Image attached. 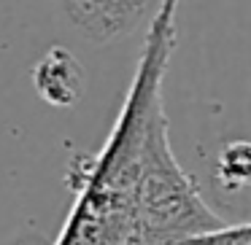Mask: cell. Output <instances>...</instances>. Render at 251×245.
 I'll return each instance as SVG.
<instances>
[{
  "label": "cell",
  "instance_id": "6da1fadb",
  "mask_svg": "<svg viewBox=\"0 0 251 245\" xmlns=\"http://www.w3.org/2000/svg\"><path fill=\"white\" fill-rule=\"evenodd\" d=\"M181 0H159L103 148L68 167L73 205L54 245H181L224 226L170 146L162 84Z\"/></svg>",
  "mask_w": 251,
  "mask_h": 245
},
{
  "label": "cell",
  "instance_id": "7a4b0ae2",
  "mask_svg": "<svg viewBox=\"0 0 251 245\" xmlns=\"http://www.w3.org/2000/svg\"><path fill=\"white\" fill-rule=\"evenodd\" d=\"M35 92L54 108H73L84 97L87 73L65 46H51L33 67Z\"/></svg>",
  "mask_w": 251,
  "mask_h": 245
},
{
  "label": "cell",
  "instance_id": "3957f363",
  "mask_svg": "<svg viewBox=\"0 0 251 245\" xmlns=\"http://www.w3.org/2000/svg\"><path fill=\"white\" fill-rule=\"evenodd\" d=\"M146 0H65L71 22L92 41H114L130 33Z\"/></svg>",
  "mask_w": 251,
  "mask_h": 245
},
{
  "label": "cell",
  "instance_id": "277c9868",
  "mask_svg": "<svg viewBox=\"0 0 251 245\" xmlns=\"http://www.w3.org/2000/svg\"><path fill=\"white\" fill-rule=\"evenodd\" d=\"M219 178L227 183V189H240L251 183V143L235 140L219 154Z\"/></svg>",
  "mask_w": 251,
  "mask_h": 245
},
{
  "label": "cell",
  "instance_id": "5b68a950",
  "mask_svg": "<svg viewBox=\"0 0 251 245\" xmlns=\"http://www.w3.org/2000/svg\"><path fill=\"white\" fill-rule=\"evenodd\" d=\"M181 245H251V221L246 223H224L213 232L197 234Z\"/></svg>",
  "mask_w": 251,
  "mask_h": 245
}]
</instances>
